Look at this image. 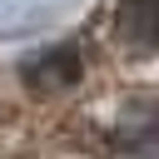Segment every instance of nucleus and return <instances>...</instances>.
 I'll use <instances>...</instances> for the list:
<instances>
[{
  "instance_id": "f257e3e1",
  "label": "nucleus",
  "mask_w": 159,
  "mask_h": 159,
  "mask_svg": "<svg viewBox=\"0 0 159 159\" xmlns=\"http://www.w3.org/2000/svg\"><path fill=\"white\" fill-rule=\"evenodd\" d=\"M25 84L40 89V94L75 89V84H80V50H75V45H50V50H40V55L25 65Z\"/></svg>"
},
{
  "instance_id": "f03ea898",
  "label": "nucleus",
  "mask_w": 159,
  "mask_h": 159,
  "mask_svg": "<svg viewBox=\"0 0 159 159\" xmlns=\"http://www.w3.org/2000/svg\"><path fill=\"white\" fill-rule=\"evenodd\" d=\"M114 35L129 55H159V0H119Z\"/></svg>"
}]
</instances>
